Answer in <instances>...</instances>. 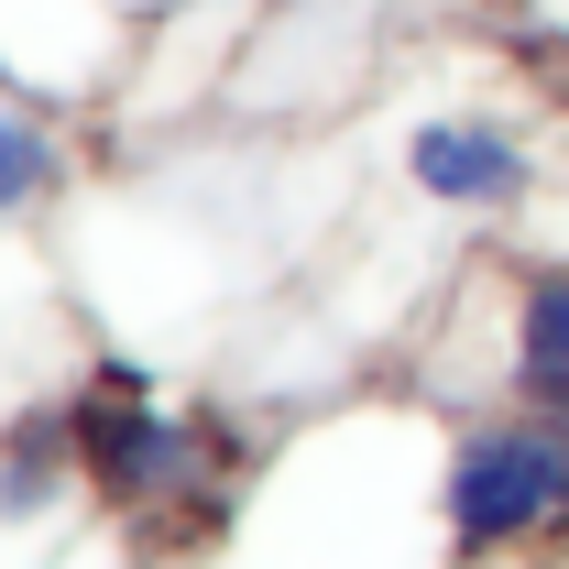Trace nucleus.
<instances>
[{
    "label": "nucleus",
    "instance_id": "nucleus-3",
    "mask_svg": "<svg viewBox=\"0 0 569 569\" xmlns=\"http://www.w3.org/2000/svg\"><path fill=\"white\" fill-rule=\"evenodd\" d=\"M515 372H526V395H537L548 417H569V263L526 284V318H515Z\"/></svg>",
    "mask_w": 569,
    "mask_h": 569
},
{
    "label": "nucleus",
    "instance_id": "nucleus-1",
    "mask_svg": "<svg viewBox=\"0 0 569 569\" xmlns=\"http://www.w3.org/2000/svg\"><path fill=\"white\" fill-rule=\"evenodd\" d=\"M569 515V427H482L460 438L449 460V526L471 548H503V537H537Z\"/></svg>",
    "mask_w": 569,
    "mask_h": 569
},
{
    "label": "nucleus",
    "instance_id": "nucleus-4",
    "mask_svg": "<svg viewBox=\"0 0 569 569\" xmlns=\"http://www.w3.org/2000/svg\"><path fill=\"white\" fill-rule=\"evenodd\" d=\"M88 460H99L121 493H153L164 471H187V427H164V417H99V427H88Z\"/></svg>",
    "mask_w": 569,
    "mask_h": 569
},
{
    "label": "nucleus",
    "instance_id": "nucleus-2",
    "mask_svg": "<svg viewBox=\"0 0 569 569\" xmlns=\"http://www.w3.org/2000/svg\"><path fill=\"white\" fill-rule=\"evenodd\" d=\"M406 164H417L427 198H460V209H493V198H515V187H526V153H515L493 121H427Z\"/></svg>",
    "mask_w": 569,
    "mask_h": 569
},
{
    "label": "nucleus",
    "instance_id": "nucleus-5",
    "mask_svg": "<svg viewBox=\"0 0 569 569\" xmlns=\"http://www.w3.org/2000/svg\"><path fill=\"white\" fill-rule=\"evenodd\" d=\"M44 176H56V142H44V132H22V121H0V209H22Z\"/></svg>",
    "mask_w": 569,
    "mask_h": 569
}]
</instances>
